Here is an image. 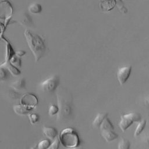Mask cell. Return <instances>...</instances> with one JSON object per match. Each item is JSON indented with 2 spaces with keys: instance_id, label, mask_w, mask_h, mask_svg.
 Masks as SVG:
<instances>
[{
  "instance_id": "1",
  "label": "cell",
  "mask_w": 149,
  "mask_h": 149,
  "mask_svg": "<svg viewBox=\"0 0 149 149\" xmlns=\"http://www.w3.org/2000/svg\"><path fill=\"white\" fill-rule=\"evenodd\" d=\"M24 35L36 62H38L45 55L47 51L44 40L40 35L28 29L24 30Z\"/></svg>"
},
{
  "instance_id": "2",
  "label": "cell",
  "mask_w": 149,
  "mask_h": 149,
  "mask_svg": "<svg viewBox=\"0 0 149 149\" xmlns=\"http://www.w3.org/2000/svg\"><path fill=\"white\" fill-rule=\"evenodd\" d=\"M59 112L57 118L60 120L67 119L72 111V98L68 91L63 87H59L57 91Z\"/></svg>"
},
{
  "instance_id": "3",
  "label": "cell",
  "mask_w": 149,
  "mask_h": 149,
  "mask_svg": "<svg viewBox=\"0 0 149 149\" xmlns=\"http://www.w3.org/2000/svg\"><path fill=\"white\" fill-rule=\"evenodd\" d=\"M58 138L62 146L67 148L77 147L80 143L79 137L77 132L71 127L62 130Z\"/></svg>"
},
{
  "instance_id": "4",
  "label": "cell",
  "mask_w": 149,
  "mask_h": 149,
  "mask_svg": "<svg viewBox=\"0 0 149 149\" xmlns=\"http://www.w3.org/2000/svg\"><path fill=\"white\" fill-rule=\"evenodd\" d=\"M100 128L102 137L107 142L112 141L117 139L119 137L118 134L115 132L112 123L107 117L103 121Z\"/></svg>"
},
{
  "instance_id": "5",
  "label": "cell",
  "mask_w": 149,
  "mask_h": 149,
  "mask_svg": "<svg viewBox=\"0 0 149 149\" xmlns=\"http://www.w3.org/2000/svg\"><path fill=\"white\" fill-rule=\"evenodd\" d=\"M141 120L139 113L131 112L127 114L120 116V119L119 122V126L123 132H125L134 122H139Z\"/></svg>"
},
{
  "instance_id": "6",
  "label": "cell",
  "mask_w": 149,
  "mask_h": 149,
  "mask_svg": "<svg viewBox=\"0 0 149 149\" xmlns=\"http://www.w3.org/2000/svg\"><path fill=\"white\" fill-rule=\"evenodd\" d=\"M59 83L60 79L59 76L54 75L41 83L40 87L44 92L51 93L56 90Z\"/></svg>"
},
{
  "instance_id": "7",
  "label": "cell",
  "mask_w": 149,
  "mask_h": 149,
  "mask_svg": "<svg viewBox=\"0 0 149 149\" xmlns=\"http://www.w3.org/2000/svg\"><path fill=\"white\" fill-rule=\"evenodd\" d=\"M16 20L19 24L28 29L34 27V23L31 16L24 10L20 11L17 14Z\"/></svg>"
},
{
  "instance_id": "8",
  "label": "cell",
  "mask_w": 149,
  "mask_h": 149,
  "mask_svg": "<svg viewBox=\"0 0 149 149\" xmlns=\"http://www.w3.org/2000/svg\"><path fill=\"white\" fill-rule=\"evenodd\" d=\"M132 70V66L131 65L125 66L118 69L116 76L119 83L123 85L129 79Z\"/></svg>"
},
{
  "instance_id": "9",
  "label": "cell",
  "mask_w": 149,
  "mask_h": 149,
  "mask_svg": "<svg viewBox=\"0 0 149 149\" xmlns=\"http://www.w3.org/2000/svg\"><path fill=\"white\" fill-rule=\"evenodd\" d=\"M42 132L44 135L51 141H53L58 136V132L57 129L54 127L44 126Z\"/></svg>"
},
{
  "instance_id": "10",
  "label": "cell",
  "mask_w": 149,
  "mask_h": 149,
  "mask_svg": "<svg viewBox=\"0 0 149 149\" xmlns=\"http://www.w3.org/2000/svg\"><path fill=\"white\" fill-rule=\"evenodd\" d=\"M14 112L20 115H27L29 114L31 110L33 109V107L20 104L19 105H14L13 107Z\"/></svg>"
},
{
  "instance_id": "11",
  "label": "cell",
  "mask_w": 149,
  "mask_h": 149,
  "mask_svg": "<svg viewBox=\"0 0 149 149\" xmlns=\"http://www.w3.org/2000/svg\"><path fill=\"white\" fill-rule=\"evenodd\" d=\"M101 9L104 11L111 10L116 5L115 0H101L100 3Z\"/></svg>"
},
{
  "instance_id": "12",
  "label": "cell",
  "mask_w": 149,
  "mask_h": 149,
  "mask_svg": "<svg viewBox=\"0 0 149 149\" xmlns=\"http://www.w3.org/2000/svg\"><path fill=\"white\" fill-rule=\"evenodd\" d=\"M26 82L24 78H20L13 82L10 86L16 91H19L26 89Z\"/></svg>"
},
{
  "instance_id": "13",
  "label": "cell",
  "mask_w": 149,
  "mask_h": 149,
  "mask_svg": "<svg viewBox=\"0 0 149 149\" xmlns=\"http://www.w3.org/2000/svg\"><path fill=\"white\" fill-rule=\"evenodd\" d=\"M108 114L107 113H99L97 114L95 119L93 122V126L95 128H100L101 125L107 117Z\"/></svg>"
},
{
  "instance_id": "14",
  "label": "cell",
  "mask_w": 149,
  "mask_h": 149,
  "mask_svg": "<svg viewBox=\"0 0 149 149\" xmlns=\"http://www.w3.org/2000/svg\"><path fill=\"white\" fill-rule=\"evenodd\" d=\"M42 8L41 4L34 2L33 3H31L29 7H28V10L30 13L32 14H38L40 13L42 11Z\"/></svg>"
},
{
  "instance_id": "15",
  "label": "cell",
  "mask_w": 149,
  "mask_h": 149,
  "mask_svg": "<svg viewBox=\"0 0 149 149\" xmlns=\"http://www.w3.org/2000/svg\"><path fill=\"white\" fill-rule=\"evenodd\" d=\"M138 125L136 128V130L134 133V137H137L139 136L142 132L145 129L146 125H147V120L146 119H143L141 120L140 122H138Z\"/></svg>"
},
{
  "instance_id": "16",
  "label": "cell",
  "mask_w": 149,
  "mask_h": 149,
  "mask_svg": "<svg viewBox=\"0 0 149 149\" xmlns=\"http://www.w3.org/2000/svg\"><path fill=\"white\" fill-rule=\"evenodd\" d=\"M9 72L8 70L2 65H0V81L6 80L9 77Z\"/></svg>"
},
{
  "instance_id": "17",
  "label": "cell",
  "mask_w": 149,
  "mask_h": 149,
  "mask_svg": "<svg viewBox=\"0 0 149 149\" xmlns=\"http://www.w3.org/2000/svg\"><path fill=\"white\" fill-rule=\"evenodd\" d=\"M130 142L126 138H122L118 143V149H130Z\"/></svg>"
},
{
  "instance_id": "18",
  "label": "cell",
  "mask_w": 149,
  "mask_h": 149,
  "mask_svg": "<svg viewBox=\"0 0 149 149\" xmlns=\"http://www.w3.org/2000/svg\"><path fill=\"white\" fill-rule=\"evenodd\" d=\"M51 140L48 139L41 140L37 145V149H48L51 144Z\"/></svg>"
},
{
  "instance_id": "19",
  "label": "cell",
  "mask_w": 149,
  "mask_h": 149,
  "mask_svg": "<svg viewBox=\"0 0 149 149\" xmlns=\"http://www.w3.org/2000/svg\"><path fill=\"white\" fill-rule=\"evenodd\" d=\"M29 119L31 124L34 125L37 123L40 120V116L37 113H31L29 114Z\"/></svg>"
},
{
  "instance_id": "20",
  "label": "cell",
  "mask_w": 149,
  "mask_h": 149,
  "mask_svg": "<svg viewBox=\"0 0 149 149\" xmlns=\"http://www.w3.org/2000/svg\"><path fill=\"white\" fill-rule=\"evenodd\" d=\"M59 112V107L57 105L55 104H51L48 109V114L52 116L56 114H58Z\"/></svg>"
},
{
  "instance_id": "21",
  "label": "cell",
  "mask_w": 149,
  "mask_h": 149,
  "mask_svg": "<svg viewBox=\"0 0 149 149\" xmlns=\"http://www.w3.org/2000/svg\"><path fill=\"white\" fill-rule=\"evenodd\" d=\"M60 144V141L58 138V136L51 143L49 147L48 148V149H59Z\"/></svg>"
},
{
  "instance_id": "22",
  "label": "cell",
  "mask_w": 149,
  "mask_h": 149,
  "mask_svg": "<svg viewBox=\"0 0 149 149\" xmlns=\"http://www.w3.org/2000/svg\"><path fill=\"white\" fill-rule=\"evenodd\" d=\"M116 2V5L118 8L119 9L120 11L123 13H126L127 12V9L124 6V3L122 0H115Z\"/></svg>"
},
{
  "instance_id": "23",
  "label": "cell",
  "mask_w": 149,
  "mask_h": 149,
  "mask_svg": "<svg viewBox=\"0 0 149 149\" xmlns=\"http://www.w3.org/2000/svg\"><path fill=\"white\" fill-rule=\"evenodd\" d=\"M143 102L144 105L146 107L149 108V95L143 99Z\"/></svg>"
},
{
  "instance_id": "24",
  "label": "cell",
  "mask_w": 149,
  "mask_h": 149,
  "mask_svg": "<svg viewBox=\"0 0 149 149\" xmlns=\"http://www.w3.org/2000/svg\"><path fill=\"white\" fill-rule=\"evenodd\" d=\"M144 141L148 145H149V134L147 135L144 139Z\"/></svg>"
},
{
  "instance_id": "25",
  "label": "cell",
  "mask_w": 149,
  "mask_h": 149,
  "mask_svg": "<svg viewBox=\"0 0 149 149\" xmlns=\"http://www.w3.org/2000/svg\"><path fill=\"white\" fill-rule=\"evenodd\" d=\"M31 149H37V145H36V146H34L32 147L31 148Z\"/></svg>"
}]
</instances>
